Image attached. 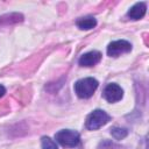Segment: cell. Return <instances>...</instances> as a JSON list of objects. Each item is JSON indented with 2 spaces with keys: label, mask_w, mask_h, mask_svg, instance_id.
<instances>
[{
  "label": "cell",
  "mask_w": 149,
  "mask_h": 149,
  "mask_svg": "<svg viewBox=\"0 0 149 149\" xmlns=\"http://www.w3.org/2000/svg\"><path fill=\"white\" fill-rule=\"evenodd\" d=\"M41 144H42V149H58L57 144L54 140H51L48 136H43L41 140Z\"/></svg>",
  "instance_id": "10"
},
{
  "label": "cell",
  "mask_w": 149,
  "mask_h": 149,
  "mask_svg": "<svg viewBox=\"0 0 149 149\" xmlns=\"http://www.w3.org/2000/svg\"><path fill=\"white\" fill-rule=\"evenodd\" d=\"M111 134L115 140H122L127 136L128 130L125 128H121V127H114L111 129Z\"/></svg>",
  "instance_id": "9"
},
{
  "label": "cell",
  "mask_w": 149,
  "mask_h": 149,
  "mask_svg": "<svg viewBox=\"0 0 149 149\" xmlns=\"http://www.w3.org/2000/svg\"><path fill=\"white\" fill-rule=\"evenodd\" d=\"M122 95H123V91L118 84L111 83L104 88V98L108 102H116L121 100Z\"/></svg>",
  "instance_id": "5"
},
{
  "label": "cell",
  "mask_w": 149,
  "mask_h": 149,
  "mask_svg": "<svg viewBox=\"0 0 149 149\" xmlns=\"http://www.w3.org/2000/svg\"><path fill=\"white\" fill-rule=\"evenodd\" d=\"M76 23L80 29L88 30V29H92L97 26V20L92 16H86V17H80L79 20H77Z\"/></svg>",
  "instance_id": "8"
},
{
  "label": "cell",
  "mask_w": 149,
  "mask_h": 149,
  "mask_svg": "<svg viewBox=\"0 0 149 149\" xmlns=\"http://www.w3.org/2000/svg\"><path fill=\"white\" fill-rule=\"evenodd\" d=\"M146 9H147V6L144 2H137L135 3L129 10H128V16L132 19V20H139L141 17L144 16L146 14Z\"/></svg>",
  "instance_id": "7"
},
{
  "label": "cell",
  "mask_w": 149,
  "mask_h": 149,
  "mask_svg": "<svg viewBox=\"0 0 149 149\" xmlns=\"http://www.w3.org/2000/svg\"><path fill=\"white\" fill-rule=\"evenodd\" d=\"M5 93H6V90H5V87H3L2 85H0V98H1V97H2Z\"/></svg>",
  "instance_id": "11"
},
{
  "label": "cell",
  "mask_w": 149,
  "mask_h": 149,
  "mask_svg": "<svg viewBox=\"0 0 149 149\" xmlns=\"http://www.w3.org/2000/svg\"><path fill=\"white\" fill-rule=\"evenodd\" d=\"M55 139L59 144H62L63 147H68V148L77 147L80 140L79 134L76 130H71V129H62L57 132L55 134Z\"/></svg>",
  "instance_id": "2"
},
{
  "label": "cell",
  "mask_w": 149,
  "mask_h": 149,
  "mask_svg": "<svg viewBox=\"0 0 149 149\" xmlns=\"http://www.w3.org/2000/svg\"><path fill=\"white\" fill-rule=\"evenodd\" d=\"M97 88H98V80L92 77L79 79L74 84V92L81 99H87L92 97Z\"/></svg>",
  "instance_id": "1"
},
{
  "label": "cell",
  "mask_w": 149,
  "mask_h": 149,
  "mask_svg": "<svg viewBox=\"0 0 149 149\" xmlns=\"http://www.w3.org/2000/svg\"><path fill=\"white\" fill-rule=\"evenodd\" d=\"M132 50V44L126 40H118L108 44L107 47V54L111 57H118L121 54L129 52Z\"/></svg>",
  "instance_id": "4"
},
{
  "label": "cell",
  "mask_w": 149,
  "mask_h": 149,
  "mask_svg": "<svg viewBox=\"0 0 149 149\" xmlns=\"http://www.w3.org/2000/svg\"><path fill=\"white\" fill-rule=\"evenodd\" d=\"M111 120V116L102 109L93 111L86 119V128L90 130H95L104 125H106Z\"/></svg>",
  "instance_id": "3"
},
{
  "label": "cell",
  "mask_w": 149,
  "mask_h": 149,
  "mask_svg": "<svg viewBox=\"0 0 149 149\" xmlns=\"http://www.w3.org/2000/svg\"><path fill=\"white\" fill-rule=\"evenodd\" d=\"M101 59V54L99 51H90L84 54L83 56H80L79 58V65L81 66H93L95 64H98Z\"/></svg>",
  "instance_id": "6"
}]
</instances>
